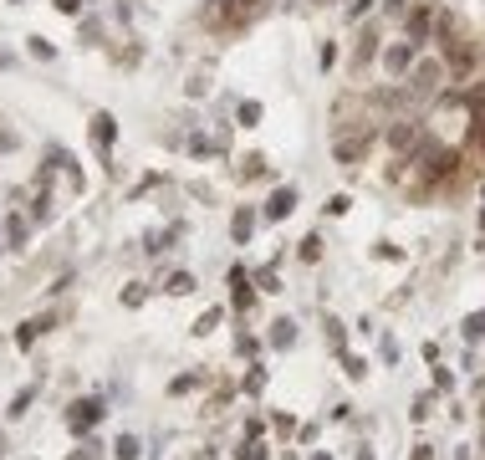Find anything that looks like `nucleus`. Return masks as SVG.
<instances>
[{"label": "nucleus", "mask_w": 485, "mask_h": 460, "mask_svg": "<svg viewBox=\"0 0 485 460\" xmlns=\"http://www.w3.org/2000/svg\"><path fill=\"white\" fill-rule=\"evenodd\" d=\"M480 460H485V435H480Z\"/></svg>", "instance_id": "obj_28"}, {"label": "nucleus", "mask_w": 485, "mask_h": 460, "mask_svg": "<svg viewBox=\"0 0 485 460\" xmlns=\"http://www.w3.org/2000/svg\"><path fill=\"white\" fill-rule=\"evenodd\" d=\"M31 215H36V220H52V194H47V189H41V194H36V205H31Z\"/></svg>", "instance_id": "obj_15"}, {"label": "nucleus", "mask_w": 485, "mask_h": 460, "mask_svg": "<svg viewBox=\"0 0 485 460\" xmlns=\"http://www.w3.org/2000/svg\"><path fill=\"white\" fill-rule=\"evenodd\" d=\"M0 240H6V230H0Z\"/></svg>", "instance_id": "obj_32"}, {"label": "nucleus", "mask_w": 485, "mask_h": 460, "mask_svg": "<svg viewBox=\"0 0 485 460\" xmlns=\"http://www.w3.org/2000/svg\"><path fill=\"white\" fill-rule=\"evenodd\" d=\"M164 292H169V297H189V292H194V276H189V271H174V276L164 281Z\"/></svg>", "instance_id": "obj_8"}, {"label": "nucleus", "mask_w": 485, "mask_h": 460, "mask_svg": "<svg viewBox=\"0 0 485 460\" xmlns=\"http://www.w3.org/2000/svg\"><path fill=\"white\" fill-rule=\"evenodd\" d=\"M97 420H102V404H97V399H82V404H72V414H67V425H72L77 435H87Z\"/></svg>", "instance_id": "obj_2"}, {"label": "nucleus", "mask_w": 485, "mask_h": 460, "mask_svg": "<svg viewBox=\"0 0 485 460\" xmlns=\"http://www.w3.org/2000/svg\"><path fill=\"white\" fill-rule=\"evenodd\" d=\"M31 52H36L41 61H52V57H56V47H52V41H47V36H31Z\"/></svg>", "instance_id": "obj_16"}, {"label": "nucleus", "mask_w": 485, "mask_h": 460, "mask_svg": "<svg viewBox=\"0 0 485 460\" xmlns=\"http://www.w3.org/2000/svg\"><path fill=\"white\" fill-rule=\"evenodd\" d=\"M194 389H200V374H179L169 384V394H194Z\"/></svg>", "instance_id": "obj_14"}, {"label": "nucleus", "mask_w": 485, "mask_h": 460, "mask_svg": "<svg viewBox=\"0 0 485 460\" xmlns=\"http://www.w3.org/2000/svg\"><path fill=\"white\" fill-rule=\"evenodd\" d=\"M434 389H455V374H450V368H439V363H434Z\"/></svg>", "instance_id": "obj_22"}, {"label": "nucleus", "mask_w": 485, "mask_h": 460, "mask_svg": "<svg viewBox=\"0 0 485 460\" xmlns=\"http://www.w3.org/2000/svg\"><path fill=\"white\" fill-rule=\"evenodd\" d=\"M480 425H485V399H480Z\"/></svg>", "instance_id": "obj_27"}, {"label": "nucleus", "mask_w": 485, "mask_h": 460, "mask_svg": "<svg viewBox=\"0 0 485 460\" xmlns=\"http://www.w3.org/2000/svg\"><path fill=\"white\" fill-rule=\"evenodd\" d=\"M475 389H480V399H485V374H480V384H475Z\"/></svg>", "instance_id": "obj_26"}, {"label": "nucleus", "mask_w": 485, "mask_h": 460, "mask_svg": "<svg viewBox=\"0 0 485 460\" xmlns=\"http://www.w3.org/2000/svg\"><path fill=\"white\" fill-rule=\"evenodd\" d=\"M261 389H266V374H261V368H251V374H246V394H261Z\"/></svg>", "instance_id": "obj_20"}, {"label": "nucleus", "mask_w": 485, "mask_h": 460, "mask_svg": "<svg viewBox=\"0 0 485 460\" xmlns=\"http://www.w3.org/2000/svg\"><path fill=\"white\" fill-rule=\"evenodd\" d=\"M266 343H271V348H292V343H297V322H292V317H276L271 333H266Z\"/></svg>", "instance_id": "obj_5"}, {"label": "nucleus", "mask_w": 485, "mask_h": 460, "mask_svg": "<svg viewBox=\"0 0 485 460\" xmlns=\"http://www.w3.org/2000/svg\"><path fill=\"white\" fill-rule=\"evenodd\" d=\"M56 11H61V16H77V11H82V0H56Z\"/></svg>", "instance_id": "obj_24"}, {"label": "nucleus", "mask_w": 485, "mask_h": 460, "mask_svg": "<svg viewBox=\"0 0 485 460\" xmlns=\"http://www.w3.org/2000/svg\"><path fill=\"white\" fill-rule=\"evenodd\" d=\"M6 235L16 240V246H26V220H20V215H16V220H6Z\"/></svg>", "instance_id": "obj_19"}, {"label": "nucleus", "mask_w": 485, "mask_h": 460, "mask_svg": "<svg viewBox=\"0 0 485 460\" xmlns=\"http://www.w3.org/2000/svg\"><path fill=\"white\" fill-rule=\"evenodd\" d=\"M235 353H246V358H256V353H261V343H256V338H235Z\"/></svg>", "instance_id": "obj_21"}, {"label": "nucleus", "mask_w": 485, "mask_h": 460, "mask_svg": "<svg viewBox=\"0 0 485 460\" xmlns=\"http://www.w3.org/2000/svg\"><path fill=\"white\" fill-rule=\"evenodd\" d=\"M113 113H97L92 118V143H97V153H102V159H107V153H113Z\"/></svg>", "instance_id": "obj_3"}, {"label": "nucleus", "mask_w": 485, "mask_h": 460, "mask_svg": "<svg viewBox=\"0 0 485 460\" xmlns=\"http://www.w3.org/2000/svg\"><path fill=\"white\" fill-rule=\"evenodd\" d=\"M251 230H256V215H251V210H235V220H230V235L240 240V246H246V240H251Z\"/></svg>", "instance_id": "obj_7"}, {"label": "nucleus", "mask_w": 485, "mask_h": 460, "mask_svg": "<svg viewBox=\"0 0 485 460\" xmlns=\"http://www.w3.org/2000/svg\"><path fill=\"white\" fill-rule=\"evenodd\" d=\"M342 374L358 384V379H368V358H358V353H342Z\"/></svg>", "instance_id": "obj_10"}, {"label": "nucleus", "mask_w": 485, "mask_h": 460, "mask_svg": "<svg viewBox=\"0 0 485 460\" xmlns=\"http://www.w3.org/2000/svg\"><path fill=\"white\" fill-rule=\"evenodd\" d=\"M240 460H266V445H261V440H251L246 450H240Z\"/></svg>", "instance_id": "obj_23"}, {"label": "nucleus", "mask_w": 485, "mask_h": 460, "mask_svg": "<svg viewBox=\"0 0 485 460\" xmlns=\"http://www.w3.org/2000/svg\"><path fill=\"white\" fill-rule=\"evenodd\" d=\"M322 256V235H306L301 240V261H317Z\"/></svg>", "instance_id": "obj_17"}, {"label": "nucleus", "mask_w": 485, "mask_h": 460, "mask_svg": "<svg viewBox=\"0 0 485 460\" xmlns=\"http://www.w3.org/2000/svg\"><path fill=\"white\" fill-rule=\"evenodd\" d=\"M256 292H281V281H276V271H271V266L256 276Z\"/></svg>", "instance_id": "obj_18"}, {"label": "nucleus", "mask_w": 485, "mask_h": 460, "mask_svg": "<svg viewBox=\"0 0 485 460\" xmlns=\"http://www.w3.org/2000/svg\"><path fill=\"white\" fill-rule=\"evenodd\" d=\"M0 455H6V445H0Z\"/></svg>", "instance_id": "obj_31"}, {"label": "nucleus", "mask_w": 485, "mask_h": 460, "mask_svg": "<svg viewBox=\"0 0 485 460\" xmlns=\"http://www.w3.org/2000/svg\"><path fill=\"white\" fill-rule=\"evenodd\" d=\"M47 327H52V317H31V322H20L16 343H20V348H31V343H36V333H47Z\"/></svg>", "instance_id": "obj_6"}, {"label": "nucleus", "mask_w": 485, "mask_h": 460, "mask_svg": "<svg viewBox=\"0 0 485 460\" xmlns=\"http://www.w3.org/2000/svg\"><path fill=\"white\" fill-rule=\"evenodd\" d=\"M0 67H6V57H0Z\"/></svg>", "instance_id": "obj_30"}, {"label": "nucleus", "mask_w": 485, "mask_h": 460, "mask_svg": "<svg viewBox=\"0 0 485 460\" xmlns=\"http://www.w3.org/2000/svg\"><path fill=\"white\" fill-rule=\"evenodd\" d=\"M215 327H220V307H210V312H200V317H194V338L215 333Z\"/></svg>", "instance_id": "obj_12"}, {"label": "nucleus", "mask_w": 485, "mask_h": 460, "mask_svg": "<svg viewBox=\"0 0 485 460\" xmlns=\"http://www.w3.org/2000/svg\"><path fill=\"white\" fill-rule=\"evenodd\" d=\"M414 460H434V445H414Z\"/></svg>", "instance_id": "obj_25"}, {"label": "nucleus", "mask_w": 485, "mask_h": 460, "mask_svg": "<svg viewBox=\"0 0 485 460\" xmlns=\"http://www.w3.org/2000/svg\"><path fill=\"white\" fill-rule=\"evenodd\" d=\"M292 210H297V189H276L271 205H266V220H286Z\"/></svg>", "instance_id": "obj_4"}, {"label": "nucleus", "mask_w": 485, "mask_h": 460, "mask_svg": "<svg viewBox=\"0 0 485 460\" xmlns=\"http://www.w3.org/2000/svg\"><path fill=\"white\" fill-rule=\"evenodd\" d=\"M322 327H327V343H333L337 353H347V327H342L337 317H322Z\"/></svg>", "instance_id": "obj_9"}, {"label": "nucleus", "mask_w": 485, "mask_h": 460, "mask_svg": "<svg viewBox=\"0 0 485 460\" xmlns=\"http://www.w3.org/2000/svg\"><path fill=\"white\" fill-rule=\"evenodd\" d=\"M460 333H465V343H480V338H485V312H470Z\"/></svg>", "instance_id": "obj_11"}, {"label": "nucleus", "mask_w": 485, "mask_h": 460, "mask_svg": "<svg viewBox=\"0 0 485 460\" xmlns=\"http://www.w3.org/2000/svg\"><path fill=\"white\" fill-rule=\"evenodd\" d=\"M230 302L240 307V312H251V307H256V287H251L246 266H235V271H230Z\"/></svg>", "instance_id": "obj_1"}, {"label": "nucleus", "mask_w": 485, "mask_h": 460, "mask_svg": "<svg viewBox=\"0 0 485 460\" xmlns=\"http://www.w3.org/2000/svg\"><path fill=\"white\" fill-rule=\"evenodd\" d=\"M113 455H118V460H138V440H133V435H118Z\"/></svg>", "instance_id": "obj_13"}, {"label": "nucleus", "mask_w": 485, "mask_h": 460, "mask_svg": "<svg viewBox=\"0 0 485 460\" xmlns=\"http://www.w3.org/2000/svg\"><path fill=\"white\" fill-rule=\"evenodd\" d=\"M194 460H215V455H194Z\"/></svg>", "instance_id": "obj_29"}]
</instances>
